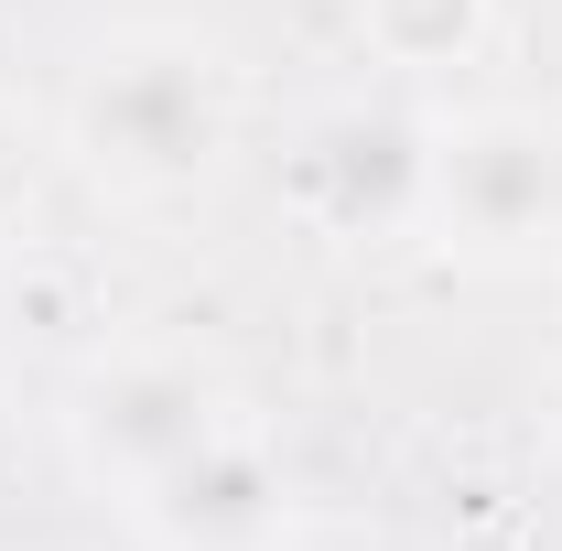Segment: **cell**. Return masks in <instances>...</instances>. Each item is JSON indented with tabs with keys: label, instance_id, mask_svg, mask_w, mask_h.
<instances>
[{
	"label": "cell",
	"instance_id": "1",
	"mask_svg": "<svg viewBox=\"0 0 562 551\" xmlns=\"http://www.w3.org/2000/svg\"><path fill=\"white\" fill-rule=\"evenodd\" d=\"M66 151L120 206H173L238 151V55L195 22H120L66 76Z\"/></svg>",
	"mask_w": 562,
	"mask_h": 551
},
{
	"label": "cell",
	"instance_id": "2",
	"mask_svg": "<svg viewBox=\"0 0 562 551\" xmlns=\"http://www.w3.org/2000/svg\"><path fill=\"white\" fill-rule=\"evenodd\" d=\"M422 238L476 260V271H541V260H562V109H530V98L432 109Z\"/></svg>",
	"mask_w": 562,
	"mask_h": 551
},
{
	"label": "cell",
	"instance_id": "3",
	"mask_svg": "<svg viewBox=\"0 0 562 551\" xmlns=\"http://www.w3.org/2000/svg\"><path fill=\"white\" fill-rule=\"evenodd\" d=\"M227 421H249V412H238V390L216 379L206 357H184V346H120V357H98L66 390V454L98 497L131 508L140 486H162Z\"/></svg>",
	"mask_w": 562,
	"mask_h": 551
},
{
	"label": "cell",
	"instance_id": "4",
	"mask_svg": "<svg viewBox=\"0 0 562 551\" xmlns=\"http://www.w3.org/2000/svg\"><path fill=\"white\" fill-rule=\"evenodd\" d=\"M120 519L151 551H303V497H292V465L271 454L260 421H227L216 443H195Z\"/></svg>",
	"mask_w": 562,
	"mask_h": 551
},
{
	"label": "cell",
	"instance_id": "5",
	"mask_svg": "<svg viewBox=\"0 0 562 551\" xmlns=\"http://www.w3.org/2000/svg\"><path fill=\"white\" fill-rule=\"evenodd\" d=\"M422 151H432V120L412 109H336L314 120L292 184L336 238H379V227H422Z\"/></svg>",
	"mask_w": 562,
	"mask_h": 551
},
{
	"label": "cell",
	"instance_id": "6",
	"mask_svg": "<svg viewBox=\"0 0 562 551\" xmlns=\"http://www.w3.org/2000/svg\"><path fill=\"white\" fill-rule=\"evenodd\" d=\"M487 0H357V33H368V55L401 76H443V66H476V44H487Z\"/></svg>",
	"mask_w": 562,
	"mask_h": 551
},
{
	"label": "cell",
	"instance_id": "7",
	"mask_svg": "<svg viewBox=\"0 0 562 551\" xmlns=\"http://www.w3.org/2000/svg\"><path fill=\"white\" fill-rule=\"evenodd\" d=\"M22 206H33V140H22L11 109H0V238L22 227Z\"/></svg>",
	"mask_w": 562,
	"mask_h": 551
}]
</instances>
